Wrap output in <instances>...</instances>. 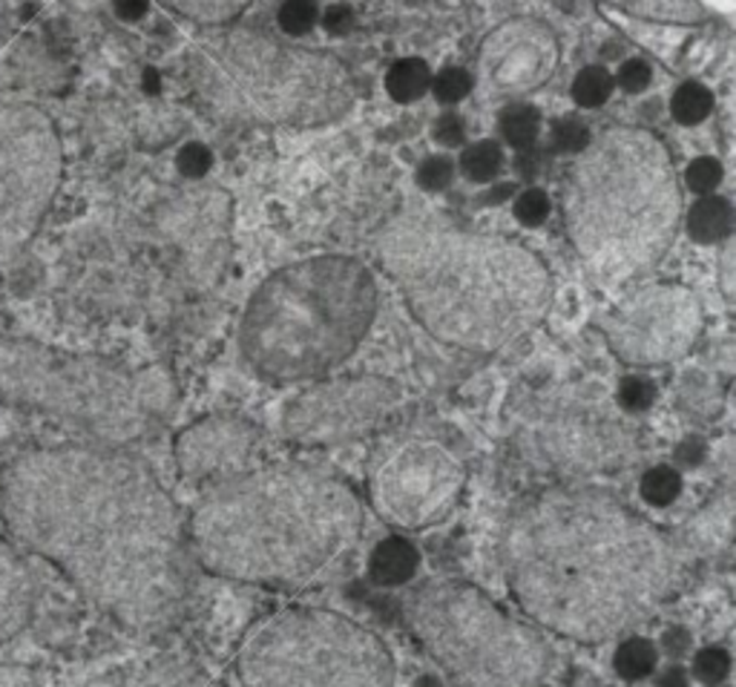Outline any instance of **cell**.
I'll use <instances>...</instances> for the list:
<instances>
[{
    "instance_id": "obj_6",
    "label": "cell",
    "mask_w": 736,
    "mask_h": 687,
    "mask_svg": "<svg viewBox=\"0 0 736 687\" xmlns=\"http://www.w3.org/2000/svg\"><path fill=\"white\" fill-rule=\"evenodd\" d=\"M377 314V283L354 257H308L253 291L239 325L245 363L262 380H320L346 363Z\"/></svg>"
},
{
    "instance_id": "obj_42",
    "label": "cell",
    "mask_w": 736,
    "mask_h": 687,
    "mask_svg": "<svg viewBox=\"0 0 736 687\" xmlns=\"http://www.w3.org/2000/svg\"><path fill=\"white\" fill-rule=\"evenodd\" d=\"M662 641H664V650H668V653L679 655V653H685V650H688L685 645H690V636L685 630H668V633H664Z\"/></svg>"
},
{
    "instance_id": "obj_19",
    "label": "cell",
    "mask_w": 736,
    "mask_h": 687,
    "mask_svg": "<svg viewBox=\"0 0 736 687\" xmlns=\"http://www.w3.org/2000/svg\"><path fill=\"white\" fill-rule=\"evenodd\" d=\"M731 225H734V208H731L728 199H722L716 193L699 196L685 216L690 239L699 245L722 242L731 234Z\"/></svg>"
},
{
    "instance_id": "obj_37",
    "label": "cell",
    "mask_w": 736,
    "mask_h": 687,
    "mask_svg": "<svg viewBox=\"0 0 736 687\" xmlns=\"http://www.w3.org/2000/svg\"><path fill=\"white\" fill-rule=\"evenodd\" d=\"M615 87H622L624 92H631V96H639L645 89L650 87L653 82V66L645 61V58H627L622 66H619V73H615Z\"/></svg>"
},
{
    "instance_id": "obj_43",
    "label": "cell",
    "mask_w": 736,
    "mask_h": 687,
    "mask_svg": "<svg viewBox=\"0 0 736 687\" xmlns=\"http://www.w3.org/2000/svg\"><path fill=\"white\" fill-rule=\"evenodd\" d=\"M702 454H704V446L702 444H696V440H685V444H682L679 452H676V458H679L682 463H694V466H696Z\"/></svg>"
},
{
    "instance_id": "obj_16",
    "label": "cell",
    "mask_w": 736,
    "mask_h": 687,
    "mask_svg": "<svg viewBox=\"0 0 736 687\" xmlns=\"http://www.w3.org/2000/svg\"><path fill=\"white\" fill-rule=\"evenodd\" d=\"M260 449V429L236 414H211L176 437L178 472L196 484H219L251 470Z\"/></svg>"
},
{
    "instance_id": "obj_27",
    "label": "cell",
    "mask_w": 736,
    "mask_h": 687,
    "mask_svg": "<svg viewBox=\"0 0 736 687\" xmlns=\"http://www.w3.org/2000/svg\"><path fill=\"white\" fill-rule=\"evenodd\" d=\"M641 498L653 507H668L679 498L682 475L673 466H653L641 475Z\"/></svg>"
},
{
    "instance_id": "obj_36",
    "label": "cell",
    "mask_w": 736,
    "mask_h": 687,
    "mask_svg": "<svg viewBox=\"0 0 736 687\" xmlns=\"http://www.w3.org/2000/svg\"><path fill=\"white\" fill-rule=\"evenodd\" d=\"M454 173H458V167H454V162L449 155H429V159L417 167V187L426 190V193H440V190H446V187L452 185Z\"/></svg>"
},
{
    "instance_id": "obj_4",
    "label": "cell",
    "mask_w": 736,
    "mask_h": 687,
    "mask_svg": "<svg viewBox=\"0 0 736 687\" xmlns=\"http://www.w3.org/2000/svg\"><path fill=\"white\" fill-rule=\"evenodd\" d=\"M377 259L435 340L477 354L524 340L556 291L550 267L521 242L421 213L383 227Z\"/></svg>"
},
{
    "instance_id": "obj_25",
    "label": "cell",
    "mask_w": 736,
    "mask_h": 687,
    "mask_svg": "<svg viewBox=\"0 0 736 687\" xmlns=\"http://www.w3.org/2000/svg\"><path fill=\"white\" fill-rule=\"evenodd\" d=\"M615 82L613 75L607 73L604 66H584L582 73L573 78V87H570V96L578 107L584 110H596V107H604L613 96Z\"/></svg>"
},
{
    "instance_id": "obj_31",
    "label": "cell",
    "mask_w": 736,
    "mask_h": 687,
    "mask_svg": "<svg viewBox=\"0 0 736 687\" xmlns=\"http://www.w3.org/2000/svg\"><path fill=\"white\" fill-rule=\"evenodd\" d=\"M320 21V7L316 0H285L279 9V29L288 38H302L316 26Z\"/></svg>"
},
{
    "instance_id": "obj_3",
    "label": "cell",
    "mask_w": 736,
    "mask_h": 687,
    "mask_svg": "<svg viewBox=\"0 0 736 687\" xmlns=\"http://www.w3.org/2000/svg\"><path fill=\"white\" fill-rule=\"evenodd\" d=\"M363 535V501L314 466H251L208 486L187 517L202 570L260 587H305L337 570Z\"/></svg>"
},
{
    "instance_id": "obj_13",
    "label": "cell",
    "mask_w": 736,
    "mask_h": 687,
    "mask_svg": "<svg viewBox=\"0 0 736 687\" xmlns=\"http://www.w3.org/2000/svg\"><path fill=\"white\" fill-rule=\"evenodd\" d=\"M702 302L682 285H650L607 314V346L636 369L676 363L702 334Z\"/></svg>"
},
{
    "instance_id": "obj_28",
    "label": "cell",
    "mask_w": 736,
    "mask_h": 687,
    "mask_svg": "<svg viewBox=\"0 0 736 687\" xmlns=\"http://www.w3.org/2000/svg\"><path fill=\"white\" fill-rule=\"evenodd\" d=\"M472 87H475V78H472L466 70H461V66H446V70H440L437 75H432L429 92L440 101V104L452 107L461 104L463 98L472 92Z\"/></svg>"
},
{
    "instance_id": "obj_44",
    "label": "cell",
    "mask_w": 736,
    "mask_h": 687,
    "mask_svg": "<svg viewBox=\"0 0 736 687\" xmlns=\"http://www.w3.org/2000/svg\"><path fill=\"white\" fill-rule=\"evenodd\" d=\"M0 687H26L21 673H0Z\"/></svg>"
},
{
    "instance_id": "obj_33",
    "label": "cell",
    "mask_w": 736,
    "mask_h": 687,
    "mask_svg": "<svg viewBox=\"0 0 736 687\" xmlns=\"http://www.w3.org/2000/svg\"><path fill=\"white\" fill-rule=\"evenodd\" d=\"M550 196L544 193L541 187H526L524 193H519V199L512 202V213L524 227L544 225L550 216Z\"/></svg>"
},
{
    "instance_id": "obj_23",
    "label": "cell",
    "mask_w": 736,
    "mask_h": 687,
    "mask_svg": "<svg viewBox=\"0 0 736 687\" xmlns=\"http://www.w3.org/2000/svg\"><path fill=\"white\" fill-rule=\"evenodd\" d=\"M713 113V92L699 82H685L671 98V115L685 127L702 124Z\"/></svg>"
},
{
    "instance_id": "obj_39",
    "label": "cell",
    "mask_w": 736,
    "mask_h": 687,
    "mask_svg": "<svg viewBox=\"0 0 736 687\" xmlns=\"http://www.w3.org/2000/svg\"><path fill=\"white\" fill-rule=\"evenodd\" d=\"M432 138H435L440 147H461L466 141V124H463L461 115L446 113L440 115L435 124H432Z\"/></svg>"
},
{
    "instance_id": "obj_14",
    "label": "cell",
    "mask_w": 736,
    "mask_h": 687,
    "mask_svg": "<svg viewBox=\"0 0 736 687\" xmlns=\"http://www.w3.org/2000/svg\"><path fill=\"white\" fill-rule=\"evenodd\" d=\"M400 388L386 377H337L297 395L283 412V432L300 446H337L360 440L386 421Z\"/></svg>"
},
{
    "instance_id": "obj_24",
    "label": "cell",
    "mask_w": 736,
    "mask_h": 687,
    "mask_svg": "<svg viewBox=\"0 0 736 687\" xmlns=\"http://www.w3.org/2000/svg\"><path fill=\"white\" fill-rule=\"evenodd\" d=\"M503 171V150L495 141H477L461 153V173L475 185H489Z\"/></svg>"
},
{
    "instance_id": "obj_7",
    "label": "cell",
    "mask_w": 736,
    "mask_h": 687,
    "mask_svg": "<svg viewBox=\"0 0 736 687\" xmlns=\"http://www.w3.org/2000/svg\"><path fill=\"white\" fill-rule=\"evenodd\" d=\"M196 96L230 122L320 127L351 110L357 84L340 58L257 29H216L190 55Z\"/></svg>"
},
{
    "instance_id": "obj_8",
    "label": "cell",
    "mask_w": 736,
    "mask_h": 687,
    "mask_svg": "<svg viewBox=\"0 0 736 687\" xmlns=\"http://www.w3.org/2000/svg\"><path fill=\"white\" fill-rule=\"evenodd\" d=\"M0 397L70 423L98 444L124 446L162 417L171 386L153 372L0 334Z\"/></svg>"
},
{
    "instance_id": "obj_1",
    "label": "cell",
    "mask_w": 736,
    "mask_h": 687,
    "mask_svg": "<svg viewBox=\"0 0 736 687\" xmlns=\"http://www.w3.org/2000/svg\"><path fill=\"white\" fill-rule=\"evenodd\" d=\"M0 517L89 604L133 633L176 627L190 599L187 517L124 446H33L0 470Z\"/></svg>"
},
{
    "instance_id": "obj_17",
    "label": "cell",
    "mask_w": 736,
    "mask_h": 687,
    "mask_svg": "<svg viewBox=\"0 0 736 687\" xmlns=\"http://www.w3.org/2000/svg\"><path fill=\"white\" fill-rule=\"evenodd\" d=\"M38 582L24 550L15 541L0 538V645L21 636L33 622Z\"/></svg>"
},
{
    "instance_id": "obj_26",
    "label": "cell",
    "mask_w": 736,
    "mask_h": 687,
    "mask_svg": "<svg viewBox=\"0 0 736 687\" xmlns=\"http://www.w3.org/2000/svg\"><path fill=\"white\" fill-rule=\"evenodd\" d=\"M167 7L176 9L178 15L199 21L208 26H222L225 21L236 17L248 0H164Z\"/></svg>"
},
{
    "instance_id": "obj_32",
    "label": "cell",
    "mask_w": 736,
    "mask_h": 687,
    "mask_svg": "<svg viewBox=\"0 0 736 687\" xmlns=\"http://www.w3.org/2000/svg\"><path fill=\"white\" fill-rule=\"evenodd\" d=\"M722 178H725V167H722L720 159L716 155H699L685 171V187L696 196H711L716 193Z\"/></svg>"
},
{
    "instance_id": "obj_21",
    "label": "cell",
    "mask_w": 736,
    "mask_h": 687,
    "mask_svg": "<svg viewBox=\"0 0 736 687\" xmlns=\"http://www.w3.org/2000/svg\"><path fill=\"white\" fill-rule=\"evenodd\" d=\"M498 136L512 150H529L541 136V113L526 101H512L498 113Z\"/></svg>"
},
{
    "instance_id": "obj_18",
    "label": "cell",
    "mask_w": 736,
    "mask_h": 687,
    "mask_svg": "<svg viewBox=\"0 0 736 687\" xmlns=\"http://www.w3.org/2000/svg\"><path fill=\"white\" fill-rule=\"evenodd\" d=\"M421 570V552L403 535H389L372 550L369 575L381 587H403Z\"/></svg>"
},
{
    "instance_id": "obj_30",
    "label": "cell",
    "mask_w": 736,
    "mask_h": 687,
    "mask_svg": "<svg viewBox=\"0 0 736 687\" xmlns=\"http://www.w3.org/2000/svg\"><path fill=\"white\" fill-rule=\"evenodd\" d=\"M590 129L582 118H575V115H564L559 122L552 124L550 129V147L556 153L564 155H578L584 147L590 145Z\"/></svg>"
},
{
    "instance_id": "obj_11",
    "label": "cell",
    "mask_w": 736,
    "mask_h": 687,
    "mask_svg": "<svg viewBox=\"0 0 736 687\" xmlns=\"http://www.w3.org/2000/svg\"><path fill=\"white\" fill-rule=\"evenodd\" d=\"M64 176L55 122L35 104L0 107V276L33 245Z\"/></svg>"
},
{
    "instance_id": "obj_20",
    "label": "cell",
    "mask_w": 736,
    "mask_h": 687,
    "mask_svg": "<svg viewBox=\"0 0 736 687\" xmlns=\"http://www.w3.org/2000/svg\"><path fill=\"white\" fill-rule=\"evenodd\" d=\"M432 87V70L423 58H400L386 73V92L397 104L421 101Z\"/></svg>"
},
{
    "instance_id": "obj_38",
    "label": "cell",
    "mask_w": 736,
    "mask_h": 687,
    "mask_svg": "<svg viewBox=\"0 0 736 687\" xmlns=\"http://www.w3.org/2000/svg\"><path fill=\"white\" fill-rule=\"evenodd\" d=\"M176 167L185 178H204L213 167V153L208 145H199V141H190L178 150Z\"/></svg>"
},
{
    "instance_id": "obj_10",
    "label": "cell",
    "mask_w": 736,
    "mask_h": 687,
    "mask_svg": "<svg viewBox=\"0 0 736 687\" xmlns=\"http://www.w3.org/2000/svg\"><path fill=\"white\" fill-rule=\"evenodd\" d=\"M239 687H395L386 641L323 607H283L262 615L236 647Z\"/></svg>"
},
{
    "instance_id": "obj_5",
    "label": "cell",
    "mask_w": 736,
    "mask_h": 687,
    "mask_svg": "<svg viewBox=\"0 0 736 687\" xmlns=\"http://www.w3.org/2000/svg\"><path fill=\"white\" fill-rule=\"evenodd\" d=\"M679 218V178L653 133L607 129L575 155L564 182V222L587 274L601 285L648 274L671 248Z\"/></svg>"
},
{
    "instance_id": "obj_34",
    "label": "cell",
    "mask_w": 736,
    "mask_h": 687,
    "mask_svg": "<svg viewBox=\"0 0 736 687\" xmlns=\"http://www.w3.org/2000/svg\"><path fill=\"white\" fill-rule=\"evenodd\" d=\"M150 687H219V685L211 676H204L199 667H194V664L173 662L155 671Z\"/></svg>"
},
{
    "instance_id": "obj_40",
    "label": "cell",
    "mask_w": 736,
    "mask_h": 687,
    "mask_svg": "<svg viewBox=\"0 0 736 687\" xmlns=\"http://www.w3.org/2000/svg\"><path fill=\"white\" fill-rule=\"evenodd\" d=\"M323 29L328 35H334V38H342V35H348L351 29H354L357 24V15L354 9L346 7V3H332V7L325 9L323 15Z\"/></svg>"
},
{
    "instance_id": "obj_12",
    "label": "cell",
    "mask_w": 736,
    "mask_h": 687,
    "mask_svg": "<svg viewBox=\"0 0 736 687\" xmlns=\"http://www.w3.org/2000/svg\"><path fill=\"white\" fill-rule=\"evenodd\" d=\"M466 486L461 458L432 437H400L369 466L372 510L395 529L421 533L452 515Z\"/></svg>"
},
{
    "instance_id": "obj_41",
    "label": "cell",
    "mask_w": 736,
    "mask_h": 687,
    "mask_svg": "<svg viewBox=\"0 0 736 687\" xmlns=\"http://www.w3.org/2000/svg\"><path fill=\"white\" fill-rule=\"evenodd\" d=\"M147 9H150V0H115V12H118L124 21H138V17H145Z\"/></svg>"
},
{
    "instance_id": "obj_2",
    "label": "cell",
    "mask_w": 736,
    "mask_h": 687,
    "mask_svg": "<svg viewBox=\"0 0 736 687\" xmlns=\"http://www.w3.org/2000/svg\"><path fill=\"white\" fill-rule=\"evenodd\" d=\"M512 596L541 630L596 645L671 599L682 561L671 538L613 495L556 486L512 512L501 544Z\"/></svg>"
},
{
    "instance_id": "obj_15",
    "label": "cell",
    "mask_w": 736,
    "mask_h": 687,
    "mask_svg": "<svg viewBox=\"0 0 736 687\" xmlns=\"http://www.w3.org/2000/svg\"><path fill=\"white\" fill-rule=\"evenodd\" d=\"M481 75L495 96H524L550 82L561 47L541 21H507L481 43Z\"/></svg>"
},
{
    "instance_id": "obj_22",
    "label": "cell",
    "mask_w": 736,
    "mask_h": 687,
    "mask_svg": "<svg viewBox=\"0 0 736 687\" xmlns=\"http://www.w3.org/2000/svg\"><path fill=\"white\" fill-rule=\"evenodd\" d=\"M656 664H659V647L650 639L627 636L622 645L615 647L613 667L619 676H624V679L631 682L645 679V676H650V673L656 671Z\"/></svg>"
},
{
    "instance_id": "obj_29",
    "label": "cell",
    "mask_w": 736,
    "mask_h": 687,
    "mask_svg": "<svg viewBox=\"0 0 736 687\" xmlns=\"http://www.w3.org/2000/svg\"><path fill=\"white\" fill-rule=\"evenodd\" d=\"M656 400V383L645 374H631V377H624L615 388V403L619 409L627 414H641L648 412L650 405Z\"/></svg>"
},
{
    "instance_id": "obj_9",
    "label": "cell",
    "mask_w": 736,
    "mask_h": 687,
    "mask_svg": "<svg viewBox=\"0 0 736 687\" xmlns=\"http://www.w3.org/2000/svg\"><path fill=\"white\" fill-rule=\"evenodd\" d=\"M406 622L452 687H538L550 673L538 627L472 584H426L406 601Z\"/></svg>"
},
{
    "instance_id": "obj_35",
    "label": "cell",
    "mask_w": 736,
    "mask_h": 687,
    "mask_svg": "<svg viewBox=\"0 0 736 687\" xmlns=\"http://www.w3.org/2000/svg\"><path fill=\"white\" fill-rule=\"evenodd\" d=\"M694 673L704 685H720L728 679L731 673V655L725 647H704L694 659Z\"/></svg>"
}]
</instances>
